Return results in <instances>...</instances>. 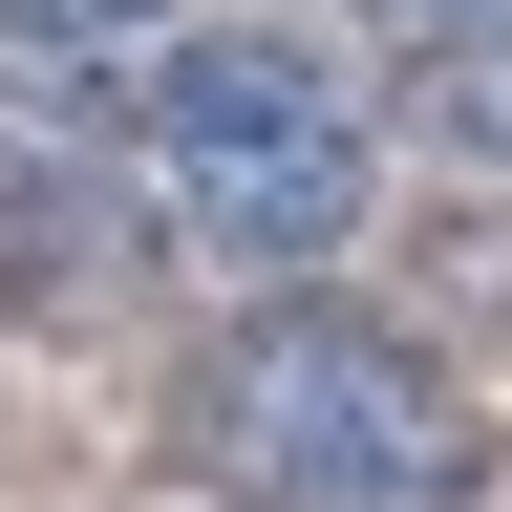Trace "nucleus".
<instances>
[{
	"mask_svg": "<svg viewBox=\"0 0 512 512\" xmlns=\"http://www.w3.org/2000/svg\"><path fill=\"white\" fill-rule=\"evenodd\" d=\"M150 235L171 256H235V278H299V256H342L363 214V107L342 64L278 43V22H171V86H150Z\"/></svg>",
	"mask_w": 512,
	"mask_h": 512,
	"instance_id": "obj_2",
	"label": "nucleus"
},
{
	"mask_svg": "<svg viewBox=\"0 0 512 512\" xmlns=\"http://www.w3.org/2000/svg\"><path fill=\"white\" fill-rule=\"evenodd\" d=\"M171 448H192V491H235V512H470L491 491L470 384H448L406 320H363V299H256L235 342L171 384Z\"/></svg>",
	"mask_w": 512,
	"mask_h": 512,
	"instance_id": "obj_1",
	"label": "nucleus"
},
{
	"mask_svg": "<svg viewBox=\"0 0 512 512\" xmlns=\"http://www.w3.org/2000/svg\"><path fill=\"white\" fill-rule=\"evenodd\" d=\"M192 0H0V64H43V43H171Z\"/></svg>",
	"mask_w": 512,
	"mask_h": 512,
	"instance_id": "obj_5",
	"label": "nucleus"
},
{
	"mask_svg": "<svg viewBox=\"0 0 512 512\" xmlns=\"http://www.w3.org/2000/svg\"><path fill=\"white\" fill-rule=\"evenodd\" d=\"M363 22H406V43H448V22H512V0H363Z\"/></svg>",
	"mask_w": 512,
	"mask_h": 512,
	"instance_id": "obj_6",
	"label": "nucleus"
},
{
	"mask_svg": "<svg viewBox=\"0 0 512 512\" xmlns=\"http://www.w3.org/2000/svg\"><path fill=\"white\" fill-rule=\"evenodd\" d=\"M128 278H150V150H128V107L64 86V64H0V320L86 342Z\"/></svg>",
	"mask_w": 512,
	"mask_h": 512,
	"instance_id": "obj_3",
	"label": "nucleus"
},
{
	"mask_svg": "<svg viewBox=\"0 0 512 512\" xmlns=\"http://www.w3.org/2000/svg\"><path fill=\"white\" fill-rule=\"evenodd\" d=\"M406 128H427V150H491V171H512V22H448V43H406Z\"/></svg>",
	"mask_w": 512,
	"mask_h": 512,
	"instance_id": "obj_4",
	"label": "nucleus"
}]
</instances>
